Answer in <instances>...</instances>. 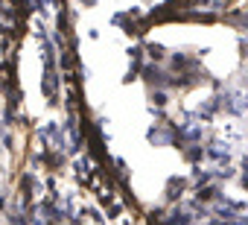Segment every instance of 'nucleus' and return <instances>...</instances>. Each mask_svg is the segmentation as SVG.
<instances>
[{"mask_svg":"<svg viewBox=\"0 0 248 225\" xmlns=\"http://www.w3.org/2000/svg\"><path fill=\"white\" fill-rule=\"evenodd\" d=\"M170 225H187V216L184 213H175V219H170Z\"/></svg>","mask_w":248,"mask_h":225,"instance_id":"nucleus-1","label":"nucleus"},{"mask_svg":"<svg viewBox=\"0 0 248 225\" xmlns=\"http://www.w3.org/2000/svg\"><path fill=\"white\" fill-rule=\"evenodd\" d=\"M82 3H93V0H82Z\"/></svg>","mask_w":248,"mask_h":225,"instance_id":"nucleus-2","label":"nucleus"}]
</instances>
